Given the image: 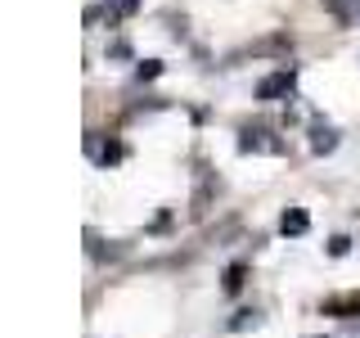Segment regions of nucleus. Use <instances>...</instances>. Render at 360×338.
<instances>
[{"label": "nucleus", "instance_id": "obj_1", "mask_svg": "<svg viewBox=\"0 0 360 338\" xmlns=\"http://www.w3.org/2000/svg\"><path fill=\"white\" fill-rule=\"evenodd\" d=\"M292 86H297V73H292V68H275L270 77L257 82V99H284Z\"/></svg>", "mask_w": 360, "mask_h": 338}, {"label": "nucleus", "instance_id": "obj_2", "mask_svg": "<svg viewBox=\"0 0 360 338\" xmlns=\"http://www.w3.org/2000/svg\"><path fill=\"white\" fill-rule=\"evenodd\" d=\"M288 50H292V37H288V32H270V37L252 41L243 54H288Z\"/></svg>", "mask_w": 360, "mask_h": 338}, {"label": "nucleus", "instance_id": "obj_3", "mask_svg": "<svg viewBox=\"0 0 360 338\" xmlns=\"http://www.w3.org/2000/svg\"><path fill=\"white\" fill-rule=\"evenodd\" d=\"M324 315H342V320L360 315V293H338V298H329L324 302Z\"/></svg>", "mask_w": 360, "mask_h": 338}, {"label": "nucleus", "instance_id": "obj_4", "mask_svg": "<svg viewBox=\"0 0 360 338\" xmlns=\"http://www.w3.org/2000/svg\"><path fill=\"white\" fill-rule=\"evenodd\" d=\"M338 149V131L329 122H315L311 127V154H333Z\"/></svg>", "mask_w": 360, "mask_h": 338}, {"label": "nucleus", "instance_id": "obj_5", "mask_svg": "<svg viewBox=\"0 0 360 338\" xmlns=\"http://www.w3.org/2000/svg\"><path fill=\"white\" fill-rule=\"evenodd\" d=\"M270 131H262V127H248L243 135H239V149L243 154H257V149H279V140H266Z\"/></svg>", "mask_w": 360, "mask_h": 338}, {"label": "nucleus", "instance_id": "obj_6", "mask_svg": "<svg viewBox=\"0 0 360 338\" xmlns=\"http://www.w3.org/2000/svg\"><path fill=\"white\" fill-rule=\"evenodd\" d=\"M86 154H90V158H95V163H104V167H108V163H117V158H122V144H117V140H108V144H99V140H95V135H90V140H86Z\"/></svg>", "mask_w": 360, "mask_h": 338}, {"label": "nucleus", "instance_id": "obj_7", "mask_svg": "<svg viewBox=\"0 0 360 338\" xmlns=\"http://www.w3.org/2000/svg\"><path fill=\"white\" fill-rule=\"evenodd\" d=\"M279 230L297 239V234H307V230H311V217H307V212H302V208H288L284 217H279Z\"/></svg>", "mask_w": 360, "mask_h": 338}, {"label": "nucleus", "instance_id": "obj_8", "mask_svg": "<svg viewBox=\"0 0 360 338\" xmlns=\"http://www.w3.org/2000/svg\"><path fill=\"white\" fill-rule=\"evenodd\" d=\"M243 280H248V266H243V262H230V266H225L221 289H225V293H239V289H243Z\"/></svg>", "mask_w": 360, "mask_h": 338}, {"label": "nucleus", "instance_id": "obj_9", "mask_svg": "<svg viewBox=\"0 0 360 338\" xmlns=\"http://www.w3.org/2000/svg\"><path fill=\"white\" fill-rule=\"evenodd\" d=\"M257 325H262V311H239L230 320V334H243V330H257Z\"/></svg>", "mask_w": 360, "mask_h": 338}, {"label": "nucleus", "instance_id": "obj_10", "mask_svg": "<svg viewBox=\"0 0 360 338\" xmlns=\"http://www.w3.org/2000/svg\"><path fill=\"white\" fill-rule=\"evenodd\" d=\"M135 77H140V82H153V77H162V63H158V59H144L140 68H135Z\"/></svg>", "mask_w": 360, "mask_h": 338}, {"label": "nucleus", "instance_id": "obj_11", "mask_svg": "<svg viewBox=\"0 0 360 338\" xmlns=\"http://www.w3.org/2000/svg\"><path fill=\"white\" fill-rule=\"evenodd\" d=\"M347 248H352V239H347V234H333V239H329V257H347Z\"/></svg>", "mask_w": 360, "mask_h": 338}, {"label": "nucleus", "instance_id": "obj_12", "mask_svg": "<svg viewBox=\"0 0 360 338\" xmlns=\"http://www.w3.org/2000/svg\"><path fill=\"white\" fill-rule=\"evenodd\" d=\"M140 9V0H112V14H135Z\"/></svg>", "mask_w": 360, "mask_h": 338}, {"label": "nucleus", "instance_id": "obj_13", "mask_svg": "<svg viewBox=\"0 0 360 338\" xmlns=\"http://www.w3.org/2000/svg\"><path fill=\"white\" fill-rule=\"evenodd\" d=\"M324 5H329V9H333V14H338V18H347V9H342V0H324Z\"/></svg>", "mask_w": 360, "mask_h": 338}]
</instances>
